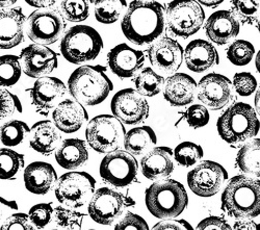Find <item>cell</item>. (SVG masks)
<instances>
[{
	"label": "cell",
	"mask_w": 260,
	"mask_h": 230,
	"mask_svg": "<svg viewBox=\"0 0 260 230\" xmlns=\"http://www.w3.org/2000/svg\"><path fill=\"white\" fill-rule=\"evenodd\" d=\"M164 7L153 0H135L123 16L121 27L132 43L142 46L156 41L165 30Z\"/></svg>",
	"instance_id": "cell-1"
},
{
	"label": "cell",
	"mask_w": 260,
	"mask_h": 230,
	"mask_svg": "<svg viewBox=\"0 0 260 230\" xmlns=\"http://www.w3.org/2000/svg\"><path fill=\"white\" fill-rule=\"evenodd\" d=\"M222 210L231 218L252 219L260 215V180L237 175L227 183L222 194Z\"/></svg>",
	"instance_id": "cell-2"
},
{
	"label": "cell",
	"mask_w": 260,
	"mask_h": 230,
	"mask_svg": "<svg viewBox=\"0 0 260 230\" xmlns=\"http://www.w3.org/2000/svg\"><path fill=\"white\" fill-rule=\"evenodd\" d=\"M68 89L74 100L82 106H98L114 89V85L106 74V69L100 65H85L77 68L68 80Z\"/></svg>",
	"instance_id": "cell-3"
},
{
	"label": "cell",
	"mask_w": 260,
	"mask_h": 230,
	"mask_svg": "<svg viewBox=\"0 0 260 230\" xmlns=\"http://www.w3.org/2000/svg\"><path fill=\"white\" fill-rule=\"evenodd\" d=\"M149 213L160 220L180 216L187 207L188 196L179 181L166 178L151 184L145 194Z\"/></svg>",
	"instance_id": "cell-4"
},
{
	"label": "cell",
	"mask_w": 260,
	"mask_h": 230,
	"mask_svg": "<svg viewBox=\"0 0 260 230\" xmlns=\"http://www.w3.org/2000/svg\"><path fill=\"white\" fill-rule=\"evenodd\" d=\"M216 127L225 142L236 146L254 138L259 133L260 123L251 106L237 102L221 115Z\"/></svg>",
	"instance_id": "cell-5"
},
{
	"label": "cell",
	"mask_w": 260,
	"mask_h": 230,
	"mask_svg": "<svg viewBox=\"0 0 260 230\" xmlns=\"http://www.w3.org/2000/svg\"><path fill=\"white\" fill-rule=\"evenodd\" d=\"M103 48L99 32L88 25H75L64 32L60 41V52L71 64L79 65L95 59Z\"/></svg>",
	"instance_id": "cell-6"
},
{
	"label": "cell",
	"mask_w": 260,
	"mask_h": 230,
	"mask_svg": "<svg viewBox=\"0 0 260 230\" xmlns=\"http://www.w3.org/2000/svg\"><path fill=\"white\" fill-rule=\"evenodd\" d=\"M125 135L123 123L114 115H99L93 118L85 129V139L90 147L103 154L119 150Z\"/></svg>",
	"instance_id": "cell-7"
},
{
	"label": "cell",
	"mask_w": 260,
	"mask_h": 230,
	"mask_svg": "<svg viewBox=\"0 0 260 230\" xmlns=\"http://www.w3.org/2000/svg\"><path fill=\"white\" fill-rule=\"evenodd\" d=\"M168 30L176 37L188 38L202 27L205 13L196 0H173L166 10Z\"/></svg>",
	"instance_id": "cell-8"
},
{
	"label": "cell",
	"mask_w": 260,
	"mask_h": 230,
	"mask_svg": "<svg viewBox=\"0 0 260 230\" xmlns=\"http://www.w3.org/2000/svg\"><path fill=\"white\" fill-rule=\"evenodd\" d=\"M136 205V201L127 194L110 187H100L89 201L88 212L91 219L100 225H112L128 207Z\"/></svg>",
	"instance_id": "cell-9"
},
{
	"label": "cell",
	"mask_w": 260,
	"mask_h": 230,
	"mask_svg": "<svg viewBox=\"0 0 260 230\" xmlns=\"http://www.w3.org/2000/svg\"><path fill=\"white\" fill-rule=\"evenodd\" d=\"M96 180L82 171H72L61 175L55 184V197L67 207L78 208L89 202L95 193Z\"/></svg>",
	"instance_id": "cell-10"
},
{
	"label": "cell",
	"mask_w": 260,
	"mask_h": 230,
	"mask_svg": "<svg viewBox=\"0 0 260 230\" xmlns=\"http://www.w3.org/2000/svg\"><path fill=\"white\" fill-rule=\"evenodd\" d=\"M100 177L104 183L115 187H127L138 177L139 163L137 158L126 150L107 153L100 162Z\"/></svg>",
	"instance_id": "cell-11"
},
{
	"label": "cell",
	"mask_w": 260,
	"mask_h": 230,
	"mask_svg": "<svg viewBox=\"0 0 260 230\" xmlns=\"http://www.w3.org/2000/svg\"><path fill=\"white\" fill-rule=\"evenodd\" d=\"M66 29V21L56 9H40L27 19V36L35 44L51 45L60 39Z\"/></svg>",
	"instance_id": "cell-12"
},
{
	"label": "cell",
	"mask_w": 260,
	"mask_h": 230,
	"mask_svg": "<svg viewBox=\"0 0 260 230\" xmlns=\"http://www.w3.org/2000/svg\"><path fill=\"white\" fill-rule=\"evenodd\" d=\"M228 178V172L219 162L204 160L187 174L190 191L199 197H212L218 194Z\"/></svg>",
	"instance_id": "cell-13"
},
{
	"label": "cell",
	"mask_w": 260,
	"mask_h": 230,
	"mask_svg": "<svg viewBox=\"0 0 260 230\" xmlns=\"http://www.w3.org/2000/svg\"><path fill=\"white\" fill-rule=\"evenodd\" d=\"M111 109L113 115L127 125L142 124L149 116V104L144 96L130 88L115 94Z\"/></svg>",
	"instance_id": "cell-14"
},
{
	"label": "cell",
	"mask_w": 260,
	"mask_h": 230,
	"mask_svg": "<svg viewBox=\"0 0 260 230\" xmlns=\"http://www.w3.org/2000/svg\"><path fill=\"white\" fill-rule=\"evenodd\" d=\"M197 91L198 99L212 111L224 109L234 97L229 78L218 73L204 76L198 83Z\"/></svg>",
	"instance_id": "cell-15"
},
{
	"label": "cell",
	"mask_w": 260,
	"mask_h": 230,
	"mask_svg": "<svg viewBox=\"0 0 260 230\" xmlns=\"http://www.w3.org/2000/svg\"><path fill=\"white\" fill-rule=\"evenodd\" d=\"M66 93V85L59 78L51 76L39 78L29 89L32 106L37 113L43 116H47L51 110L55 109Z\"/></svg>",
	"instance_id": "cell-16"
},
{
	"label": "cell",
	"mask_w": 260,
	"mask_h": 230,
	"mask_svg": "<svg viewBox=\"0 0 260 230\" xmlns=\"http://www.w3.org/2000/svg\"><path fill=\"white\" fill-rule=\"evenodd\" d=\"M22 71L30 78H41L57 68V54L45 45L31 44L20 53Z\"/></svg>",
	"instance_id": "cell-17"
},
{
	"label": "cell",
	"mask_w": 260,
	"mask_h": 230,
	"mask_svg": "<svg viewBox=\"0 0 260 230\" xmlns=\"http://www.w3.org/2000/svg\"><path fill=\"white\" fill-rule=\"evenodd\" d=\"M148 57L152 66L164 72H176L184 57V50L177 41L165 37L148 48Z\"/></svg>",
	"instance_id": "cell-18"
},
{
	"label": "cell",
	"mask_w": 260,
	"mask_h": 230,
	"mask_svg": "<svg viewBox=\"0 0 260 230\" xmlns=\"http://www.w3.org/2000/svg\"><path fill=\"white\" fill-rule=\"evenodd\" d=\"M145 54L129 45L122 43L107 53V65L114 74L120 78L133 77L142 68Z\"/></svg>",
	"instance_id": "cell-19"
},
{
	"label": "cell",
	"mask_w": 260,
	"mask_h": 230,
	"mask_svg": "<svg viewBox=\"0 0 260 230\" xmlns=\"http://www.w3.org/2000/svg\"><path fill=\"white\" fill-rule=\"evenodd\" d=\"M26 17L21 8L0 11V49H12L23 42Z\"/></svg>",
	"instance_id": "cell-20"
},
{
	"label": "cell",
	"mask_w": 260,
	"mask_h": 230,
	"mask_svg": "<svg viewBox=\"0 0 260 230\" xmlns=\"http://www.w3.org/2000/svg\"><path fill=\"white\" fill-rule=\"evenodd\" d=\"M174 152L171 148L160 146L150 150L141 159V172L151 181H158L169 177L174 171Z\"/></svg>",
	"instance_id": "cell-21"
},
{
	"label": "cell",
	"mask_w": 260,
	"mask_h": 230,
	"mask_svg": "<svg viewBox=\"0 0 260 230\" xmlns=\"http://www.w3.org/2000/svg\"><path fill=\"white\" fill-rule=\"evenodd\" d=\"M52 119L61 133L74 134L88 121L89 116L81 103L72 99H64L53 110Z\"/></svg>",
	"instance_id": "cell-22"
},
{
	"label": "cell",
	"mask_w": 260,
	"mask_h": 230,
	"mask_svg": "<svg viewBox=\"0 0 260 230\" xmlns=\"http://www.w3.org/2000/svg\"><path fill=\"white\" fill-rule=\"evenodd\" d=\"M205 32L213 43L225 45L240 32V22L232 12H215L206 21Z\"/></svg>",
	"instance_id": "cell-23"
},
{
	"label": "cell",
	"mask_w": 260,
	"mask_h": 230,
	"mask_svg": "<svg viewBox=\"0 0 260 230\" xmlns=\"http://www.w3.org/2000/svg\"><path fill=\"white\" fill-rule=\"evenodd\" d=\"M23 179L28 192L35 195H46L55 186L58 178L50 163L34 161L25 168Z\"/></svg>",
	"instance_id": "cell-24"
},
{
	"label": "cell",
	"mask_w": 260,
	"mask_h": 230,
	"mask_svg": "<svg viewBox=\"0 0 260 230\" xmlns=\"http://www.w3.org/2000/svg\"><path fill=\"white\" fill-rule=\"evenodd\" d=\"M197 87V82L192 77L177 73L166 79L164 97L172 107H185L193 101Z\"/></svg>",
	"instance_id": "cell-25"
},
{
	"label": "cell",
	"mask_w": 260,
	"mask_h": 230,
	"mask_svg": "<svg viewBox=\"0 0 260 230\" xmlns=\"http://www.w3.org/2000/svg\"><path fill=\"white\" fill-rule=\"evenodd\" d=\"M184 58L187 68L196 73L204 72L220 62L215 47L204 40H194L186 46Z\"/></svg>",
	"instance_id": "cell-26"
},
{
	"label": "cell",
	"mask_w": 260,
	"mask_h": 230,
	"mask_svg": "<svg viewBox=\"0 0 260 230\" xmlns=\"http://www.w3.org/2000/svg\"><path fill=\"white\" fill-rule=\"evenodd\" d=\"M61 142L60 130L49 120L39 121L30 128V147L42 155L48 156L56 151Z\"/></svg>",
	"instance_id": "cell-27"
},
{
	"label": "cell",
	"mask_w": 260,
	"mask_h": 230,
	"mask_svg": "<svg viewBox=\"0 0 260 230\" xmlns=\"http://www.w3.org/2000/svg\"><path fill=\"white\" fill-rule=\"evenodd\" d=\"M55 159L63 169L76 170L89 160V150L84 141L80 139H66L55 151Z\"/></svg>",
	"instance_id": "cell-28"
},
{
	"label": "cell",
	"mask_w": 260,
	"mask_h": 230,
	"mask_svg": "<svg viewBox=\"0 0 260 230\" xmlns=\"http://www.w3.org/2000/svg\"><path fill=\"white\" fill-rule=\"evenodd\" d=\"M157 138L150 126H140L126 133L123 146L127 152L134 156L145 155L154 148Z\"/></svg>",
	"instance_id": "cell-29"
},
{
	"label": "cell",
	"mask_w": 260,
	"mask_h": 230,
	"mask_svg": "<svg viewBox=\"0 0 260 230\" xmlns=\"http://www.w3.org/2000/svg\"><path fill=\"white\" fill-rule=\"evenodd\" d=\"M236 167L241 172L260 177V139L245 144L236 156Z\"/></svg>",
	"instance_id": "cell-30"
},
{
	"label": "cell",
	"mask_w": 260,
	"mask_h": 230,
	"mask_svg": "<svg viewBox=\"0 0 260 230\" xmlns=\"http://www.w3.org/2000/svg\"><path fill=\"white\" fill-rule=\"evenodd\" d=\"M165 82V78L150 67L144 68L134 78L136 91L146 97H153L159 94L164 89Z\"/></svg>",
	"instance_id": "cell-31"
},
{
	"label": "cell",
	"mask_w": 260,
	"mask_h": 230,
	"mask_svg": "<svg viewBox=\"0 0 260 230\" xmlns=\"http://www.w3.org/2000/svg\"><path fill=\"white\" fill-rule=\"evenodd\" d=\"M126 8V0H95V18L102 24H113L120 19Z\"/></svg>",
	"instance_id": "cell-32"
},
{
	"label": "cell",
	"mask_w": 260,
	"mask_h": 230,
	"mask_svg": "<svg viewBox=\"0 0 260 230\" xmlns=\"http://www.w3.org/2000/svg\"><path fill=\"white\" fill-rule=\"evenodd\" d=\"M28 125L20 120L7 121L0 125V142L7 147H16L29 136Z\"/></svg>",
	"instance_id": "cell-33"
},
{
	"label": "cell",
	"mask_w": 260,
	"mask_h": 230,
	"mask_svg": "<svg viewBox=\"0 0 260 230\" xmlns=\"http://www.w3.org/2000/svg\"><path fill=\"white\" fill-rule=\"evenodd\" d=\"M24 155L9 148L0 149V179L14 180L24 168Z\"/></svg>",
	"instance_id": "cell-34"
},
{
	"label": "cell",
	"mask_w": 260,
	"mask_h": 230,
	"mask_svg": "<svg viewBox=\"0 0 260 230\" xmlns=\"http://www.w3.org/2000/svg\"><path fill=\"white\" fill-rule=\"evenodd\" d=\"M21 74L22 66L18 56L12 54L0 56V88L15 86Z\"/></svg>",
	"instance_id": "cell-35"
},
{
	"label": "cell",
	"mask_w": 260,
	"mask_h": 230,
	"mask_svg": "<svg viewBox=\"0 0 260 230\" xmlns=\"http://www.w3.org/2000/svg\"><path fill=\"white\" fill-rule=\"evenodd\" d=\"M93 0H61L60 12L70 22H82L90 16Z\"/></svg>",
	"instance_id": "cell-36"
},
{
	"label": "cell",
	"mask_w": 260,
	"mask_h": 230,
	"mask_svg": "<svg viewBox=\"0 0 260 230\" xmlns=\"http://www.w3.org/2000/svg\"><path fill=\"white\" fill-rule=\"evenodd\" d=\"M53 219L59 230H81L84 214L72 207L57 206L54 208Z\"/></svg>",
	"instance_id": "cell-37"
},
{
	"label": "cell",
	"mask_w": 260,
	"mask_h": 230,
	"mask_svg": "<svg viewBox=\"0 0 260 230\" xmlns=\"http://www.w3.org/2000/svg\"><path fill=\"white\" fill-rule=\"evenodd\" d=\"M231 10L244 24H254L260 13V0H232Z\"/></svg>",
	"instance_id": "cell-38"
},
{
	"label": "cell",
	"mask_w": 260,
	"mask_h": 230,
	"mask_svg": "<svg viewBox=\"0 0 260 230\" xmlns=\"http://www.w3.org/2000/svg\"><path fill=\"white\" fill-rule=\"evenodd\" d=\"M255 49L252 43L245 40H237L227 49L228 59L233 65L243 67L248 65L254 56Z\"/></svg>",
	"instance_id": "cell-39"
},
{
	"label": "cell",
	"mask_w": 260,
	"mask_h": 230,
	"mask_svg": "<svg viewBox=\"0 0 260 230\" xmlns=\"http://www.w3.org/2000/svg\"><path fill=\"white\" fill-rule=\"evenodd\" d=\"M203 157V149L201 146L192 142H183L179 144L174 150L175 160L182 167L194 166Z\"/></svg>",
	"instance_id": "cell-40"
},
{
	"label": "cell",
	"mask_w": 260,
	"mask_h": 230,
	"mask_svg": "<svg viewBox=\"0 0 260 230\" xmlns=\"http://www.w3.org/2000/svg\"><path fill=\"white\" fill-rule=\"evenodd\" d=\"M22 104L19 98L10 91L0 88V123L12 117L15 113H22Z\"/></svg>",
	"instance_id": "cell-41"
},
{
	"label": "cell",
	"mask_w": 260,
	"mask_h": 230,
	"mask_svg": "<svg viewBox=\"0 0 260 230\" xmlns=\"http://www.w3.org/2000/svg\"><path fill=\"white\" fill-rule=\"evenodd\" d=\"M53 213L52 203H39L30 208L28 217L37 229H43L52 221Z\"/></svg>",
	"instance_id": "cell-42"
},
{
	"label": "cell",
	"mask_w": 260,
	"mask_h": 230,
	"mask_svg": "<svg viewBox=\"0 0 260 230\" xmlns=\"http://www.w3.org/2000/svg\"><path fill=\"white\" fill-rule=\"evenodd\" d=\"M232 83L236 93L243 97L252 95L257 88V81L255 77L249 72H241L235 74Z\"/></svg>",
	"instance_id": "cell-43"
},
{
	"label": "cell",
	"mask_w": 260,
	"mask_h": 230,
	"mask_svg": "<svg viewBox=\"0 0 260 230\" xmlns=\"http://www.w3.org/2000/svg\"><path fill=\"white\" fill-rule=\"evenodd\" d=\"M187 124L192 128H201L208 124L210 116L207 109L201 104H193L185 113Z\"/></svg>",
	"instance_id": "cell-44"
},
{
	"label": "cell",
	"mask_w": 260,
	"mask_h": 230,
	"mask_svg": "<svg viewBox=\"0 0 260 230\" xmlns=\"http://www.w3.org/2000/svg\"><path fill=\"white\" fill-rule=\"evenodd\" d=\"M0 230H35V226L29 220L28 215L15 213L4 221Z\"/></svg>",
	"instance_id": "cell-45"
},
{
	"label": "cell",
	"mask_w": 260,
	"mask_h": 230,
	"mask_svg": "<svg viewBox=\"0 0 260 230\" xmlns=\"http://www.w3.org/2000/svg\"><path fill=\"white\" fill-rule=\"evenodd\" d=\"M115 230H149V226L144 218L128 212L115 226Z\"/></svg>",
	"instance_id": "cell-46"
},
{
	"label": "cell",
	"mask_w": 260,
	"mask_h": 230,
	"mask_svg": "<svg viewBox=\"0 0 260 230\" xmlns=\"http://www.w3.org/2000/svg\"><path fill=\"white\" fill-rule=\"evenodd\" d=\"M196 230H232V228L224 218L210 216L202 220Z\"/></svg>",
	"instance_id": "cell-47"
},
{
	"label": "cell",
	"mask_w": 260,
	"mask_h": 230,
	"mask_svg": "<svg viewBox=\"0 0 260 230\" xmlns=\"http://www.w3.org/2000/svg\"><path fill=\"white\" fill-rule=\"evenodd\" d=\"M152 230H193L191 225L185 220H164L157 223Z\"/></svg>",
	"instance_id": "cell-48"
},
{
	"label": "cell",
	"mask_w": 260,
	"mask_h": 230,
	"mask_svg": "<svg viewBox=\"0 0 260 230\" xmlns=\"http://www.w3.org/2000/svg\"><path fill=\"white\" fill-rule=\"evenodd\" d=\"M18 210V204L15 200H8L0 196V224L6 218L8 214L11 212H15Z\"/></svg>",
	"instance_id": "cell-49"
},
{
	"label": "cell",
	"mask_w": 260,
	"mask_h": 230,
	"mask_svg": "<svg viewBox=\"0 0 260 230\" xmlns=\"http://www.w3.org/2000/svg\"><path fill=\"white\" fill-rule=\"evenodd\" d=\"M232 230H260V224L249 220H238L234 223Z\"/></svg>",
	"instance_id": "cell-50"
},
{
	"label": "cell",
	"mask_w": 260,
	"mask_h": 230,
	"mask_svg": "<svg viewBox=\"0 0 260 230\" xmlns=\"http://www.w3.org/2000/svg\"><path fill=\"white\" fill-rule=\"evenodd\" d=\"M24 2L32 8L37 9H49L54 6L58 0H24Z\"/></svg>",
	"instance_id": "cell-51"
},
{
	"label": "cell",
	"mask_w": 260,
	"mask_h": 230,
	"mask_svg": "<svg viewBox=\"0 0 260 230\" xmlns=\"http://www.w3.org/2000/svg\"><path fill=\"white\" fill-rule=\"evenodd\" d=\"M197 2L205 7H208V8H215L220 6L224 0H197Z\"/></svg>",
	"instance_id": "cell-52"
},
{
	"label": "cell",
	"mask_w": 260,
	"mask_h": 230,
	"mask_svg": "<svg viewBox=\"0 0 260 230\" xmlns=\"http://www.w3.org/2000/svg\"><path fill=\"white\" fill-rule=\"evenodd\" d=\"M255 109L257 114L260 116V87L258 88L255 96Z\"/></svg>",
	"instance_id": "cell-53"
},
{
	"label": "cell",
	"mask_w": 260,
	"mask_h": 230,
	"mask_svg": "<svg viewBox=\"0 0 260 230\" xmlns=\"http://www.w3.org/2000/svg\"><path fill=\"white\" fill-rule=\"evenodd\" d=\"M18 0H0V8H9L14 6Z\"/></svg>",
	"instance_id": "cell-54"
},
{
	"label": "cell",
	"mask_w": 260,
	"mask_h": 230,
	"mask_svg": "<svg viewBox=\"0 0 260 230\" xmlns=\"http://www.w3.org/2000/svg\"><path fill=\"white\" fill-rule=\"evenodd\" d=\"M255 64H256V69H257V71H258L259 74H260V50H259V52H258L257 55H256Z\"/></svg>",
	"instance_id": "cell-55"
},
{
	"label": "cell",
	"mask_w": 260,
	"mask_h": 230,
	"mask_svg": "<svg viewBox=\"0 0 260 230\" xmlns=\"http://www.w3.org/2000/svg\"><path fill=\"white\" fill-rule=\"evenodd\" d=\"M257 28H258V30H259V32H260V20H259V22H258V25H257Z\"/></svg>",
	"instance_id": "cell-56"
},
{
	"label": "cell",
	"mask_w": 260,
	"mask_h": 230,
	"mask_svg": "<svg viewBox=\"0 0 260 230\" xmlns=\"http://www.w3.org/2000/svg\"><path fill=\"white\" fill-rule=\"evenodd\" d=\"M51 230H59V229H51Z\"/></svg>",
	"instance_id": "cell-57"
},
{
	"label": "cell",
	"mask_w": 260,
	"mask_h": 230,
	"mask_svg": "<svg viewBox=\"0 0 260 230\" xmlns=\"http://www.w3.org/2000/svg\"><path fill=\"white\" fill-rule=\"evenodd\" d=\"M89 230H96V229H89Z\"/></svg>",
	"instance_id": "cell-58"
}]
</instances>
